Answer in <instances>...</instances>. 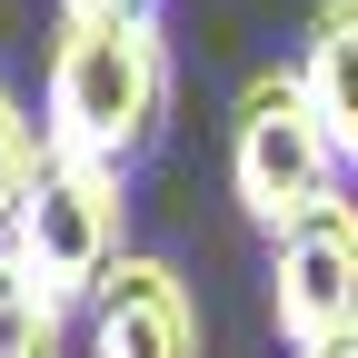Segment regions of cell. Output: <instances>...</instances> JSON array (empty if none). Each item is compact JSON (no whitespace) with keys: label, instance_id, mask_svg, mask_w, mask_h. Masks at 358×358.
<instances>
[{"label":"cell","instance_id":"cell-8","mask_svg":"<svg viewBox=\"0 0 358 358\" xmlns=\"http://www.w3.org/2000/svg\"><path fill=\"white\" fill-rule=\"evenodd\" d=\"M30 169H40V120L10 100V80H0V229H10V209L30 189Z\"/></svg>","mask_w":358,"mask_h":358},{"label":"cell","instance_id":"cell-2","mask_svg":"<svg viewBox=\"0 0 358 358\" xmlns=\"http://www.w3.org/2000/svg\"><path fill=\"white\" fill-rule=\"evenodd\" d=\"M120 249H129V169L40 150L30 189L10 209V229H0V259L20 268V279H40L60 308H80L120 268Z\"/></svg>","mask_w":358,"mask_h":358},{"label":"cell","instance_id":"cell-5","mask_svg":"<svg viewBox=\"0 0 358 358\" xmlns=\"http://www.w3.org/2000/svg\"><path fill=\"white\" fill-rule=\"evenodd\" d=\"M80 308H90V358H199V299L159 249H120V268Z\"/></svg>","mask_w":358,"mask_h":358},{"label":"cell","instance_id":"cell-9","mask_svg":"<svg viewBox=\"0 0 358 358\" xmlns=\"http://www.w3.org/2000/svg\"><path fill=\"white\" fill-rule=\"evenodd\" d=\"M159 0H60V20H150Z\"/></svg>","mask_w":358,"mask_h":358},{"label":"cell","instance_id":"cell-1","mask_svg":"<svg viewBox=\"0 0 358 358\" xmlns=\"http://www.w3.org/2000/svg\"><path fill=\"white\" fill-rule=\"evenodd\" d=\"M169 40L150 20H60L50 70H40V150L129 169L169 120Z\"/></svg>","mask_w":358,"mask_h":358},{"label":"cell","instance_id":"cell-3","mask_svg":"<svg viewBox=\"0 0 358 358\" xmlns=\"http://www.w3.org/2000/svg\"><path fill=\"white\" fill-rule=\"evenodd\" d=\"M348 189V159L329 140V120L308 110L299 70H259L239 100H229V199L249 229H299L308 209H329Z\"/></svg>","mask_w":358,"mask_h":358},{"label":"cell","instance_id":"cell-4","mask_svg":"<svg viewBox=\"0 0 358 358\" xmlns=\"http://www.w3.org/2000/svg\"><path fill=\"white\" fill-rule=\"evenodd\" d=\"M268 319H279L289 358H319L358 329V199L348 189L268 239Z\"/></svg>","mask_w":358,"mask_h":358},{"label":"cell","instance_id":"cell-6","mask_svg":"<svg viewBox=\"0 0 358 358\" xmlns=\"http://www.w3.org/2000/svg\"><path fill=\"white\" fill-rule=\"evenodd\" d=\"M289 70H299V90H308V110L329 120L338 159L358 169V0H319V10H308Z\"/></svg>","mask_w":358,"mask_h":358},{"label":"cell","instance_id":"cell-10","mask_svg":"<svg viewBox=\"0 0 358 358\" xmlns=\"http://www.w3.org/2000/svg\"><path fill=\"white\" fill-rule=\"evenodd\" d=\"M319 358H358V329H348V338H338V348H319Z\"/></svg>","mask_w":358,"mask_h":358},{"label":"cell","instance_id":"cell-7","mask_svg":"<svg viewBox=\"0 0 358 358\" xmlns=\"http://www.w3.org/2000/svg\"><path fill=\"white\" fill-rule=\"evenodd\" d=\"M60 348H70V308L0 259V358H60Z\"/></svg>","mask_w":358,"mask_h":358}]
</instances>
